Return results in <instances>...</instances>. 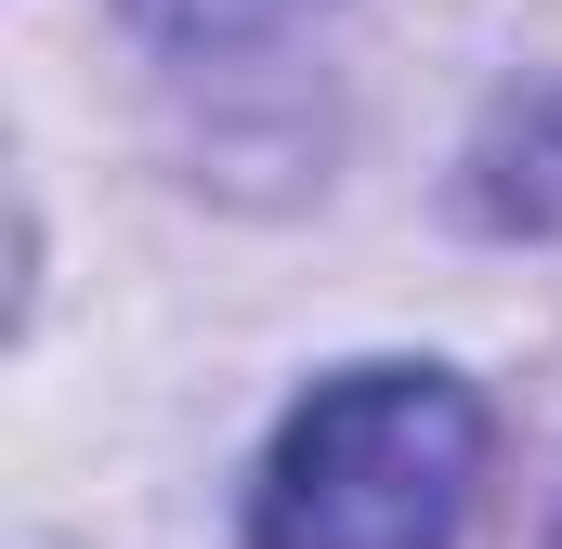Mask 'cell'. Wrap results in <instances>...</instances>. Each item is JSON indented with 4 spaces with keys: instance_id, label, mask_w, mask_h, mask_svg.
Here are the masks:
<instances>
[{
    "instance_id": "6da1fadb",
    "label": "cell",
    "mask_w": 562,
    "mask_h": 549,
    "mask_svg": "<svg viewBox=\"0 0 562 549\" xmlns=\"http://www.w3.org/2000/svg\"><path fill=\"white\" fill-rule=\"evenodd\" d=\"M484 406L445 367H340L288 406L249 484V549H458Z\"/></svg>"
},
{
    "instance_id": "7a4b0ae2",
    "label": "cell",
    "mask_w": 562,
    "mask_h": 549,
    "mask_svg": "<svg viewBox=\"0 0 562 549\" xmlns=\"http://www.w3.org/2000/svg\"><path fill=\"white\" fill-rule=\"evenodd\" d=\"M157 40H262V26H288V13H314V0H132Z\"/></svg>"
}]
</instances>
